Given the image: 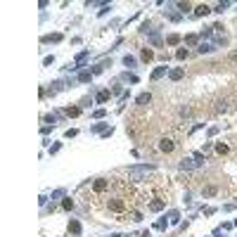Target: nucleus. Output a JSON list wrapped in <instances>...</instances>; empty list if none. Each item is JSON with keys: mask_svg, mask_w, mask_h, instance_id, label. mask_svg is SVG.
<instances>
[{"mask_svg": "<svg viewBox=\"0 0 237 237\" xmlns=\"http://www.w3.org/2000/svg\"><path fill=\"white\" fill-rule=\"evenodd\" d=\"M147 171H152V166H140V168H130V171H128V175H130V180H140V178H142V175H145Z\"/></svg>", "mask_w": 237, "mask_h": 237, "instance_id": "1", "label": "nucleus"}, {"mask_svg": "<svg viewBox=\"0 0 237 237\" xmlns=\"http://www.w3.org/2000/svg\"><path fill=\"white\" fill-rule=\"evenodd\" d=\"M159 149L168 154V152H173V142H171V140H161V142H159Z\"/></svg>", "mask_w": 237, "mask_h": 237, "instance_id": "2", "label": "nucleus"}, {"mask_svg": "<svg viewBox=\"0 0 237 237\" xmlns=\"http://www.w3.org/2000/svg\"><path fill=\"white\" fill-rule=\"evenodd\" d=\"M209 12H211L209 5H197V9H194V14H197V17H204V14H209Z\"/></svg>", "mask_w": 237, "mask_h": 237, "instance_id": "3", "label": "nucleus"}, {"mask_svg": "<svg viewBox=\"0 0 237 237\" xmlns=\"http://www.w3.org/2000/svg\"><path fill=\"white\" fill-rule=\"evenodd\" d=\"M168 76H171L173 81H180L182 76H185V71H182V69H171V71H168Z\"/></svg>", "mask_w": 237, "mask_h": 237, "instance_id": "4", "label": "nucleus"}, {"mask_svg": "<svg viewBox=\"0 0 237 237\" xmlns=\"http://www.w3.org/2000/svg\"><path fill=\"white\" fill-rule=\"evenodd\" d=\"M192 166H197V164H194V159H182V161H180L182 171H185V168H192Z\"/></svg>", "mask_w": 237, "mask_h": 237, "instance_id": "5", "label": "nucleus"}, {"mask_svg": "<svg viewBox=\"0 0 237 237\" xmlns=\"http://www.w3.org/2000/svg\"><path fill=\"white\" fill-rule=\"evenodd\" d=\"M149 100H152V95H149V92H142V95L137 97V104H147Z\"/></svg>", "mask_w": 237, "mask_h": 237, "instance_id": "6", "label": "nucleus"}, {"mask_svg": "<svg viewBox=\"0 0 237 237\" xmlns=\"http://www.w3.org/2000/svg\"><path fill=\"white\" fill-rule=\"evenodd\" d=\"M69 230L78 235V232H81V223H78V220H71V223H69Z\"/></svg>", "mask_w": 237, "mask_h": 237, "instance_id": "7", "label": "nucleus"}, {"mask_svg": "<svg viewBox=\"0 0 237 237\" xmlns=\"http://www.w3.org/2000/svg\"><path fill=\"white\" fill-rule=\"evenodd\" d=\"M216 187H213V185H209V187H204V197H213V194H216Z\"/></svg>", "mask_w": 237, "mask_h": 237, "instance_id": "8", "label": "nucleus"}, {"mask_svg": "<svg viewBox=\"0 0 237 237\" xmlns=\"http://www.w3.org/2000/svg\"><path fill=\"white\" fill-rule=\"evenodd\" d=\"M164 73H166V66H159V69H156V71L152 73V78H154V81H156V78H161Z\"/></svg>", "mask_w": 237, "mask_h": 237, "instance_id": "9", "label": "nucleus"}, {"mask_svg": "<svg viewBox=\"0 0 237 237\" xmlns=\"http://www.w3.org/2000/svg\"><path fill=\"white\" fill-rule=\"evenodd\" d=\"M211 50H213V45H209V43H201V45H199V52H201V55H204V52H211Z\"/></svg>", "mask_w": 237, "mask_h": 237, "instance_id": "10", "label": "nucleus"}, {"mask_svg": "<svg viewBox=\"0 0 237 237\" xmlns=\"http://www.w3.org/2000/svg\"><path fill=\"white\" fill-rule=\"evenodd\" d=\"M66 114H69V116H78V114H81V109H78V107H69V109H66Z\"/></svg>", "mask_w": 237, "mask_h": 237, "instance_id": "11", "label": "nucleus"}, {"mask_svg": "<svg viewBox=\"0 0 237 237\" xmlns=\"http://www.w3.org/2000/svg\"><path fill=\"white\" fill-rule=\"evenodd\" d=\"M104 187H107V182H104V180H97V182H95V190H97V192H102Z\"/></svg>", "mask_w": 237, "mask_h": 237, "instance_id": "12", "label": "nucleus"}, {"mask_svg": "<svg viewBox=\"0 0 237 237\" xmlns=\"http://www.w3.org/2000/svg\"><path fill=\"white\" fill-rule=\"evenodd\" d=\"M142 59L149 62V59H152V50H142Z\"/></svg>", "mask_w": 237, "mask_h": 237, "instance_id": "13", "label": "nucleus"}, {"mask_svg": "<svg viewBox=\"0 0 237 237\" xmlns=\"http://www.w3.org/2000/svg\"><path fill=\"white\" fill-rule=\"evenodd\" d=\"M123 64H126V66H133V64H135V59H133V57H123Z\"/></svg>", "mask_w": 237, "mask_h": 237, "instance_id": "14", "label": "nucleus"}, {"mask_svg": "<svg viewBox=\"0 0 237 237\" xmlns=\"http://www.w3.org/2000/svg\"><path fill=\"white\" fill-rule=\"evenodd\" d=\"M152 209H154V211L164 209V201H152Z\"/></svg>", "mask_w": 237, "mask_h": 237, "instance_id": "15", "label": "nucleus"}, {"mask_svg": "<svg viewBox=\"0 0 237 237\" xmlns=\"http://www.w3.org/2000/svg\"><path fill=\"white\" fill-rule=\"evenodd\" d=\"M109 206H111V209H116V211H121V209H123V204H121V201H111Z\"/></svg>", "mask_w": 237, "mask_h": 237, "instance_id": "16", "label": "nucleus"}, {"mask_svg": "<svg viewBox=\"0 0 237 237\" xmlns=\"http://www.w3.org/2000/svg\"><path fill=\"white\" fill-rule=\"evenodd\" d=\"M185 43H187V45H194V43H197V36H187V38H185Z\"/></svg>", "mask_w": 237, "mask_h": 237, "instance_id": "17", "label": "nucleus"}, {"mask_svg": "<svg viewBox=\"0 0 237 237\" xmlns=\"http://www.w3.org/2000/svg\"><path fill=\"white\" fill-rule=\"evenodd\" d=\"M107 97H109V92H107V90H104V92H100V95H97V102H104Z\"/></svg>", "mask_w": 237, "mask_h": 237, "instance_id": "18", "label": "nucleus"}, {"mask_svg": "<svg viewBox=\"0 0 237 237\" xmlns=\"http://www.w3.org/2000/svg\"><path fill=\"white\" fill-rule=\"evenodd\" d=\"M194 164H197V166L204 164V156H201V154H194Z\"/></svg>", "mask_w": 237, "mask_h": 237, "instance_id": "19", "label": "nucleus"}, {"mask_svg": "<svg viewBox=\"0 0 237 237\" xmlns=\"http://www.w3.org/2000/svg\"><path fill=\"white\" fill-rule=\"evenodd\" d=\"M175 57H178V59H185V57H187V50H178V55H175Z\"/></svg>", "mask_w": 237, "mask_h": 237, "instance_id": "20", "label": "nucleus"}, {"mask_svg": "<svg viewBox=\"0 0 237 237\" xmlns=\"http://www.w3.org/2000/svg\"><path fill=\"white\" fill-rule=\"evenodd\" d=\"M62 206H64V209H71V206H73V201H71V199H64V204H62Z\"/></svg>", "mask_w": 237, "mask_h": 237, "instance_id": "21", "label": "nucleus"}, {"mask_svg": "<svg viewBox=\"0 0 237 237\" xmlns=\"http://www.w3.org/2000/svg\"><path fill=\"white\" fill-rule=\"evenodd\" d=\"M178 40H180V38H178V36H168V43H171V45H175Z\"/></svg>", "mask_w": 237, "mask_h": 237, "instance_id": "22", "label": "nucleus"}]
</instances>
